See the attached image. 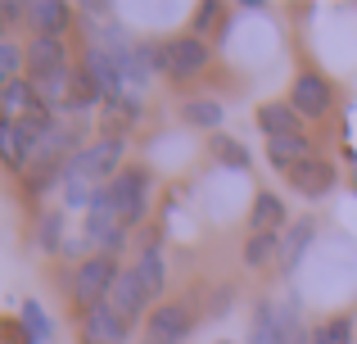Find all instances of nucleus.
<instances>
[{"mask_svg": "<svg viewBox=\"0 0 357 344\" xmlns=\"http://www.w3.org/2000/svg\"><path fill=\"white\" fill-rule=\"evenodd\" d=\"M276 254H280L276 231H249V240H244V267H267Z\"/></svg>", "mask_w": 357, "mask_h": 344, "instance_id": "412c9836", "label": "nucleus"}, {"mask_svg": "<svg viewBox=\"0 0 357 344\" xmlns=\"http://www.w3.org/2000/svg\"><path fill=\"white\" fill-rule=\"evenodd\" d=\"M122 236H127V227H122L118 209L109 204V195H100V200L86 209V227H82V240H86V245H96L100 254H118V249H122Z\"/></svg>", "mask_w": 357, "mask_h": 344, "instance_id": "423d86ee", "label": "nucleus"}, {"mask_svg": "<svg viewBox=\"0 0 357 344\" xmlns=\"http://www.w3.org/2000/svg\"><path fill=\"white\" fill-rule=\"evenodd\" d=\"M303 336V322L285 304H258V317L249 327V344H294Z\"/></svg>", "mask_w": 357, "mask_h": 344, "instance_id": "39448f33", "label": "nucleus"}, {"mask_svg": "<svg viewBox=\"0 0 357 344\" xmlns=\"http://www.w3.org/2000/svg\"><path fill=\"white\" fill-rule=\"evenodd\" d=\"M258 127L267 132V141H271V136H303V123H298V114H294V105H289V100L262 105L258 109Z\"/></svg>", "mask_w": 357, "mask_h": 344, "instance_id": "dca6fc26", "label": "nucleus"}, {"mask_svg": "<svg viewBox=\"0 0 357 344\" xmlns=\"http://www.w3.org/2000/svg\"><path fill=\"white\" fill-rule=\"evenodd\" d=\"M208 145H213V154H218L222 163H231V168H249V150H244L240 141H231L227 132H218V136H208Z\"/></svg>", "mask_w": 357, "mask_h": 344, "instance_id": "b1692460", "label": "nucleus"}, {"mask_svg": "<svg viewBox=\"0 0 357 344\" xmlns=\"http://www.w3.org/2000/svg\"><path fill=\"white\" fill-rule=\"evenodd\" d=\"M136 272H140V281H145L149 299H158V294H163V285H167V267H163V254H158L154 245H149V249H140Z\"/></svg>", "mask_w": 357, "mask_h": 344, "instance_id": "aec40b11", "label": "nucleus"}, {"mask_svg": "<svg viewBox=\"0 0 357 344\" xmlns=\"http://www.w3.org/2000/svg\"><path fill=\"white\" fill-rule=\"evenodd\" d=\"M0 41H5V18H0Z\"/></svg>", "mask_w": 357, "mask_h": 344, "instance_id": "c85d7f7f", "label": "nucleus"}, {"mask_svg": "<svg viewBox=\"0 0 357 344\" xmlns=\"http://www.w3.org/2000/svg\"><path fill=\"white\" fill-rule=\"evenodd\" d=\"M218 344H227V340H218Z\"/></svg>", "mask_w": 357, "mask_h": 344, "instance_id": "c756f323", "label": "nucleus"}, {"mask_svg": "<svg viewBox=\"0 0 357 344\" xmlns=\"http://www.w3.org/2000/svg\"><path fill=\"white\" fill-rule=\"evenodd\" d=\"M190 327L195 322L185 313V304H154V313L145 322V344H185Z\"/></svg>", "mask_w": 357, "mask_h": 344, "instance_id": "1a4fd4ad", "label": "nucleus"}, {"mask_svg": "<svg viewBox=\"0 0 357 344\" xmlns=\"http://www.w3.org/2000/svg\"><path fill=\"white\" fill-rule=\"evenodd\" d=\"M208 45L199 41V36H167L163 45H158V73H167L172 82H190V77H199L204 68H208Z\"/></svg>", "mask_w": 357, "mask_h": 344, "instance_id": "7ed1b4c3", "label": "nucleus"}, {"mask_svg": "<svg viewBox=\"0 0 357 344\" xmlns=\"http://www.w3.org/2000/svg\"><path fill=\"white\" fill-rule=\"evenodd\" d=\"M23 54H27V82H45V77L73 73L68 50H63V41H54V36H32V41L23 45Z\"/></svg>", "mask_w": 357, "mask_h": 344, "instance_id": "6e6552de", "label": "nucleus"}, {"mask_svg": "<svg viewBox=\"0 0 357 344\" xmlns=\"http://www.w3.org/2000/svg\"><path fill=\"white\" fill-rule=\"evenodd\" d=\"M280 222H285V204H280V195L258 190V200H253V209H249V231H276Z\"/></svg>", "mask_w": 357, "mask_h": 344, "instance_id": "6ab92c4d", "label": "nucleus"}, {"mask_svg": "<svg viewBox=\"0 0 357 344\" xmlns=\"http://www.w3.org/2000/svg\"><path fill=\"white\" fill-rule=\"evenodd\" d=\"M23 327H27V336L36 340H50V317L41 313V304H23Z\"/></svg>", "mask_w": 357, "mask_h": 344, "instance_id": "a878e982", "label": "nucleus"}, {"mask_svg": "<svg viewBox=\"0 0 357 344\" xmlns=\"http://www.w3.org/2000/svg\"><path fill=\"white\" fill-rule=\"evenodd\" d=\"M289 105H294L298 118H326L335 109V87L321 77V73L303 68L294 77V87H289Z\"/></svg>", "mask_w": 357, "mask_h": 344, "instance_id": "0eeeda50", "label": "nucleus"}, {"mask_svg": "<svg viewBox=\"0 0 357 344\" xmlns=\"http://www.w3.org/2000/svg\"><path fill=\"white\" fill-rule=\"evenodd\" d=\"M109 304H114V313H122L127 322H136L140 313H154V308H149L154 299H149V290H145V281H140L136 267L118 276V285H114V294H109Z\"/></svg>", "mask_w": 357, "mask_h": 344, "instance_id": "ddd939ff", "label": "nucleus"}, {"mask_svg": "<svg viewBox=\"0 0 357 344\" xmlns=\"http://www.w3.org/2000/svg\"><path fill=\"white\" fill-rule=\"evenodd\" d=\"M122 154H127V141H122V136H100V141L73 150L68 163H63V172L86 177V181H96V186H109L122 172Z\"/></svg>", "mask_w": 357, "mask_h": 344, "instance_id": "f03ea898", "label": "nucleus"}, {"mask_svg": "<svg viewBox=\"0 0 357 344\" xmlns=\"http://www.w3.org/2000/svg\"><path fill=\"white\" fill-rule=\"evenodd\" d=\"M118 276H122V267H118L114 254H91V258H82L77 272H73V285H68L73 308L91 313V308H100V304H109Z\"/></svg>", "mask_w": 357, "mask_h": 344, "instance_id": "f257e3e1", "label": "nucleus"}, {"mask_svg": "<svg viewBox=\"0 0 357 344\" xmlns=\"http://www.w3.org/2000/svg\"><path fill=\"white\" fill-rule=\"evenodd\" d=\"M105 195H109V204L118 209L122 227H136V222L149 218V177L140 168H122L114 181L105 186Z\"/></svg>", "mask_w": 357, "mask_h": 344, "instance_id": "20e7f679", "label": "nucleus"}, {"mask_svg": "<svg viewBox=\"0 0 357 344\" xmlns=\"http://www.w3.org/2000/svg\"><path fill=\"white\" fill-rule=\"evenodd\" d=\"M127 331H131V322L122 313H114V304H100V308L82 313L77 336L82 344H127Z\"/></svg>", "mask_w": 357, "mask_h": 344, "instance_id": "9d476101", "label": "nucleus"}, {"mask_svg": "<svg viewBox=\"0 0 357 344\" xmlns=\"http://www.w3.org/2000/svg\"><path fill=\"white\" fill-rule=\"evenodd\" d=\"M27 159H32V145L23 141V132H18L14 123H5V118H0V163H5V168H14V172H23Z\"/></svg>", "mask_w": 357, "mask_h": 344, "instance_id": "a211bd4d", "label": "nucleus"}, {"mask_svg": "<svg viewBox=\"0 0 357 344\" xmlns=\"http://www.w3.org/2000/svg\"><path fill=\"white\" fill-rule=\"evenodd\" d=\"M218 14H222V5H218V0H204V5L195 9V36H199V32H208V27H218Z\"/></svg>", "mask_w": 357, "mask_h": 344, "instance_id": "bb28decb", "label": "nucleus"}, {"mask_svg": "<svg viewBox=\"0 0 357 344\" xmlns=\"http://www.w3.org/2000/svg\"><path fill=\"white\" fill-rule=\"evenodd\" d=\"M335 181H340V172H335L331 159H303L294 172H289V186H294L298 195H307V200H321V195L335 190Z\"/></svg>", "mask_w": 357, "mask_h": 344, "instance_id": "9b49d317", "label": "nucleus"}, {"mask_svg": "<svg viewBox=\"0 0 357 344\" xmlns=\"http://www.w3.org/2000/svg\"><path fill=\"white\" fill-rule=\"evenodd\" d=\"M36 245H41L45 254H63V218L59 213H41V222H36Z\"/></svg>", "mask_w": 357, "mask_h": 344, "instance_id": "5701e85b", "label": "nucleus"}, {"mask_svg": "<svg viewBox=\"0 0 357 344\" xmlns=\"http://www.w3.org/2000/svg\"><path fill=\"white\" fill-rule=\"evenodd\" d=\"M312 336H317V344H353V322L349 317H331V322H321Z\"/></svg>", "mask_w": 357, "mask_h": 344, "instance_id": "393cba45", "label": "nucleus"}, {"mask_svg": "<svg viewBox=\"0 0 357 344\" xmlns=\"http://www.w3.org/2000/svg\"><path fill=\"white\" fill-rule=\"evenodd\" d=\"M267 159H271V168H280L289 177L303 159H312V145H307V136H271L267 141Z\"/></svg>", "mask_w": 357, "mask_h": 344, "instance_id": "2eb2a0df", "label": "nucleus"}, {"mask_svg": "<svg viewBox=\"0 0 357 344\" xmlns=\"http://www.w3.org/2000/svg\"><path fill=\"white\" fill-rule=\"evenodd\" d=\"M294 344H317V336H307V331H303V336H298Z\"/></svg>", "mask_w": 357, "mask_h": 344, "instance_id": "cd10ccee", "label": "nucleus"}, {"mask_svg": "<svg viewBox=\"0 0 357 344\" xmlns=\"http://www.w3.org/2000/svg\"><path fill=\"white\" fill-rule=\"evenodd\" d=\"M27 27H32V36H54V41H63V32L73 27V9L63 5V0H32V5H27Z\"/></svg>", "mask_w": 357, "mask_h": 344, "instance_id": "f8f14e48", "label": "nucleus"}, {"mask_svg": "<svg viewBox=\"0 0 357 344\" xmlns=\"http://www.w3.org/2000/svg\"><path fill=\"white\" fill-rule=\"evenodd\" d=\"M23 68H27V54L23 45L14 41H0V96H5L14 82H23Z\"/></svg>", "mask_w": 357, "mask_h": 344, "instance_id": "4be33fe9", "label": "nucleus"}, {"mask_svg": "<svg viewBox=\"0 0 357 344\" xmlns=\"http://www.w3.org/2000/svg\"><path fill=\"white\" fill-rule=\"evenodd\" d=\"M181 118H185L190 127H199V132L218 136L222 123H227V109H222L218 100H185V105H181Z\"/></svg>", "mask_w": 357, "mask_h": 344, "instance_id": "f3484780", "label": "nucleus"}, {"mask_svg": "<svg viewBox=\"0 0 357 344\" xmlns=\"http://www.w3.org/2000/svg\"><path fill=\"white\" fill-rule=\"evenodd\" d=\"M312 236H317V222L312 218H298L294 227H289V236L280 240V254H276V263H280V272H294L298 263H303V254H307V245H312Z\"/></svg>", "mask_w": 357, "mask_h": 344, "instance_id": "4468645a", "label": "nucleus"}]
</instances>
